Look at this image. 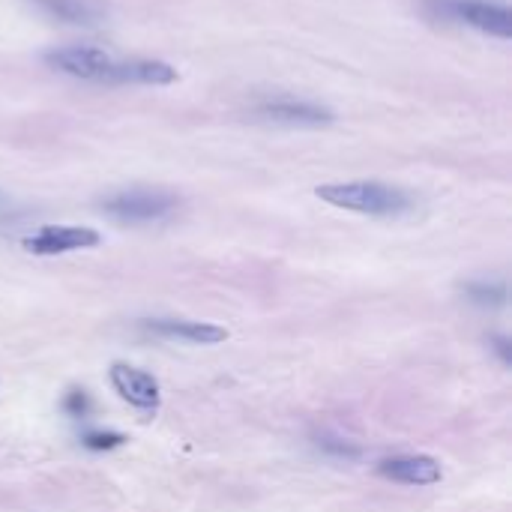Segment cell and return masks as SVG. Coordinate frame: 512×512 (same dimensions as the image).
<instances>
[{
  "mask_svg": "<svg viewBox=\"0 0 512 512\" xmlns=\"http://www.w3.org/2000/svg\"><path fill=\"white\" fill-rule=\"evenodd\" d=\"M81 444H84L87 450H93V453H108V450L123 447V444H126V435H120V432H87V435L81 438Z\"/></svg>",
  "mask_w": 512,
  "mask_h": 512,
  "instance_id": "obj_12",
  "label": "cell"
},
{
  "mask_svg": "<svg viewBox=\"0 0 512 512\" xmlns=\"http://www.w3.org/2000/svg\"><path fill=\"white\" fill-rule=\"evenodd\" d=\"M45 66L78 78V81H96V84H174L177 69L165 60L150 57H117L96 45H60L45 51Z\"/></svg>",
  "mask_w": 512,
  "mask_h": 512,
  "instance_id": "obj_1",
  "label": "cell"
},
{
  "mask_svg": "<svg viewBox=\"0 0 512 512\" xmlns=\"http://www.w3.org/2000/svg\"><path fill=\"white\" fill-rule=\"evenodd\" d=\"M378 474L384 480H393V483H402V486H435V483L444 480L441 462L432 459V456H423V453L384 459L378 465Z\"/></svg>",
  "mask_w": 512,
  "mask_h": 512,
  "instance_id": "obj_8",
  "label": "cell"
},
{
  "mask_svg": "<svg viewBox=\"0 0 512 512\" xmlns=\"http://www.w3.org/2000/svg\"><path fill=\"white\" fill-rule=\"evenodd\" d=\"M315 195L330 207L363 213V216H402L414 207V198L405 189L381 183V180L327 183V186H318Z\"/></svg>",
  "mask_w": 512,
  "mask_h": 512,
  "instance_id": "obj_2",
  "label": "cell"
},
{
  "mask_svg": "<svg viewBox=\"0 0 512 512\" xmlns=\"http://www.w3.org/2000/svg\"><path fill=\"white\" fill-rule=\"evenodd\" d=\"M465 294L477 306H504L507 303V285L504 282H471L465 288Z\"/></svg>",
  "mask_w": 512,
  "mask_h": 512,
  "instance_id": "obj_11",
  "label": "cell"
},
{
  "mask_svg": "<svg viewBox=\"0 0 512 512\" xmlns=\"http://www.w3.org/2000/svg\"><path fill=\"white\" fill-rule=\"evenodd\" d=\"M90 396L84 393V390H69L66 396H63V411L69 414V417H87L90 414Z\"/></svg>",
  "mask_w": 512,
  "mask_h": 512,
  "instance_id": "obj_13",
  "label": "cell"
},
{
  "mask_svg": "<svg viewBox=\"0 0 512 512\" xmlns=\"http://www.w3.org/2000/svg\"><path fill=\"white\" fill-rule=\"evenodd\" d=\"M492 342H495V351H501V357H504V363H510V348H507L510 342H507L504 336H495Z\"/></svg>",
  "mask_w": 512,
  "mask_h": 512,
  "instance_id": "obj_14",
  "label": "cell"
},
{
  "mask_svg": "<svg viewBox=\"0 0 512 512\" xmlns=\"http://www.w3.org/2000/svg\"><path fill=\"white\" fill-rule=\"evenodd\" d=\"M42 15L63 21V24H81L93 27L105 18V9L99 0H30Z\"/></svg>",
  "mask_w": 512,
  "mask_h": 512,
  "instance_id": "obj_10",
  "label": "cell"
},
{
  "mask_svg": "<svg viewBox=\"0 0 512 512\" xmlns=\"http://www.w3.org/2000/svg\"><path fill=\"white\" fill-rule=\"evenodd\" d=\"M426 9L435 18L498 36V39H510L512 36V12L504 3L495 0H426Z\"/></svg>",
  "mask_w": 512,
  "mask_h": 512,
  "instance_id": "obj_3",
  "label": "cell"
},
{
  "mask_svg": "<svg viewBox=\"0 0 512 512\" xmlns=\"http://www.w3.org/2000/svg\"><path fill=\"white\" fill-rule=\"evenodd\" d=\"M255 114L267 123L279 126H327L333 123V111L327 105L309 102V99H294V96H276L264 99Z\"/></svg>",
  "mask_w": 512,
  "mask_h": 512,
  "instance_id": "obj_6",
  "label": "cell"
},
{
  "mask_svg": "<svg viewBox=\"0 0 512 512\" xmlns=\"http://www.w3.org/2000/svg\"><path fill=\"white\" fill-rule=\"evenodd\" d=\"M102 237L93 228L84 225H45L33 234L24 237V249L33 255H66V252H78V249H93L99 246Z\"/></svg>",
  "mask_w": 512,
  "mask_h": 512,
  "instance_id": "obj_5",
  "label": "cell"
},
{
  "mask_svg": "<svg viewBox=\"0 0 512 512\" xmlns=\"http://www.w3.org/2000/svg\"><path fill=\"white\" fill-rule=\"evenodd\" d=\"M144 330L165 336V339H180L189 345H219L228 339V330L210 321H183V318H150L144 321Z\"/></svg>",
  "mask_w": 512,
  "mask_h": 512,
  "instance_id": "obj_9",
  "label": "cell"
},
{
  "mask_svg": "<svg viewBox=\"0 0 512 512\" xmlns=\"http://www.w3.org/2000/svg\"><path fill=\"white\" fill-rule=\"evenodd\" d=\"M177 204H180L177 195H171L165 189H126V192L108 195L102 201V210L117 222L144 225V222L168 219L177 210Z\"/></svg>",
  "mask_w": 512,
  "mask_h": 512,
  "instance_id": "obj_4",
  "label": "cell"
},
{
  "mask_svg": "<svg viewBox=\"0 0 512 512\" xmlns=\"http://www.w3.org/2000/svg\"><path fill=\"white\" fill-rule=\"evenodd\" d=\"M108 378H111L114 393L123 402H129L132 408H138L144 414H153L159 408V381L150 372H141L126 363H114Z\"/></svg>",
  "mask_w": 512,
  "mask_h": 512,
  "instance_id": "obj_7",
  "label": "cell"
}]
</instances>
